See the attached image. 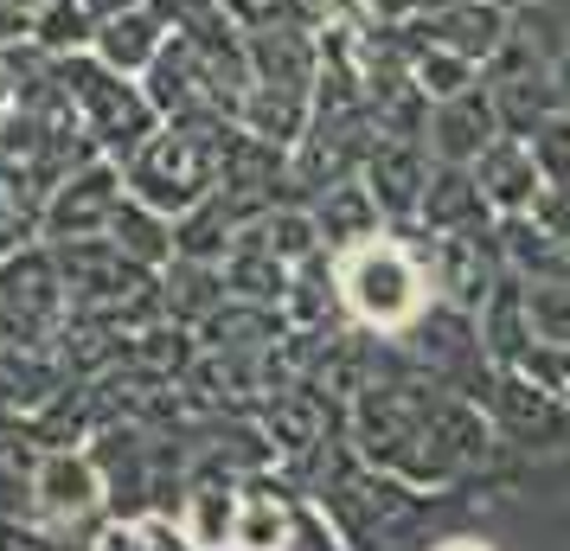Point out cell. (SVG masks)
<instances>
[{
    "label": "cell",
    "instance_id": "6da1fadb",
    "mask_svg": "<svg viewBox=\"0 0 570 551\" xmlns=\"http://www.w3.org/2000/svg\"><path fill=\"white\" fill-rule=\"evenodd\" d=\"M225 116H193V122H160L129 160H122V186L160 218H186L212 199V186L225 174Z\"/></svg>",
    "mask_w": 570,
    "mask_h": 551
},
{
    "label": "cell",
    "instance_id": "7a4b0ae2",
    "mask_svg": "<svg viewBox=\"0 0 570 551\" xmlns=\"http://www.w3.org/2000/svg\"><path fill=\"white\" fill-rule=\"evenodd\" d=\"M52 78H58V90H65L71 116H78V129L90 135V148H97L104 160H116V167L160 129V116H155V104H148L141 78L109 71L90 46L52 52Z\"/></svg>",
    "mask_w": 570,
    "mask_h": 551
},
{
    "label": "cell",
    "instance_id": "3957f363",
    "mask_svg": "<svg viewBox=\"0 0 570 551\" xmlns=\"http://www.w3.org/2000/svg\"><path fill=\"white\" fill-rule=\"evenodd\" d=\"M334 289H340V302H346L365 327H379V334H397V327L423 321V308H430V276H423L416 250L397 244V237H385V232H372V237H360V244L340 250Z\"/></svg>",
    "mask_w": 570,
    "mask_h": 551
},
{
    "label": "cell",
    "instance_id": "277c9868",
    "mask_svg": "<svg viewBox=\"0 0 570 551\" xmlns=\"http://www.w3.org/2000/svg\"><path fill=\"white\" fill-rule=\"evenodd\" d=\"M493 135H500V116H493L488 83H468L462 97H442V104H430V116H423V148H430L442 167H468Z\"/></svg>",
    "mask_w": 570,
    "mask_h": 551
},
{
    "label": "cell",
    "instance_id": "5b68a950",
    "mask_svg": "<svg viewBox=\"0 0 570 551\" xmlns=\"http://www.w3.org/2000/svg\"><path fill=\"white\" fill-rule=\"evenodd\" d=\"M174 32V20L160 13L155 0H135V7H116V13H104L97 27H90V52L104 58L109 71H122V78H141L148 71V58L160 52V39Z\"/></svg>",
    "mask_w": 570,
    "mask_h": 551
},
{
    "label": "cell",
    "instance_id": "8992f818",
    "mask_svg": "<svg viewBox=\"0 0 570 551\" xmlns=\"http://www.w3.org/2000/svg\"><path fill=\"white\" fill-rule=\"evenodd\" d=\"M468 180L481 186V199L500 211H532V199H539V155H532V141L525 135H493L481 155L468 160Z\"/></svg>",
    "mask_w": 570,
    "mask_h": 551
},
{
    "label": "cell",
    "instance_id": "52a82bcc",
    "mask_svg": "<svg viewBox=\"0 0 570 551\" xmlns=\"http://www.w3.org/2000/svg\"><path fill=\"white\" fill-rule=\"evenodd\" d=\"M39 225H46V186L32 180L27 167L0 160V257H7L13 244H27Z\"/></svg>",
    "mask_w": 570,
    "mask_h": 551
},
{
    "label": "cell",
    "instance_id": "ba28073f",
    "mask_svg": "<svg viewBox=\"0 0 570 551\" xmlns=\"http://www.w3.org/2000/svg\"><path fill=\"white\" fill-rule=\"evenodd\" d=\"M379 218H385V211H379V199L365 193V180H334L327 186V199H321V218H314V225L327 232V244L346 250V244H360V237L379 232Z\"/></svg>",
    "mask_w": 570,
    "mask_h": 551
},
{
    "label": "cell",
    "instance_id": "9c48e42d",
    "mask_svg": "<svg viewBox=\"0 0 570 551\" xmlns=\"http://www.w3.org/2000/svg\"><path fill=\"white\" fill-rule=\"evenodd\" d=\"M449 551H481V545H449Z\"/></svg>",
    "mask_w": 570,
    "mask_h": 551
}]
</instances>
